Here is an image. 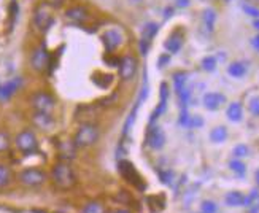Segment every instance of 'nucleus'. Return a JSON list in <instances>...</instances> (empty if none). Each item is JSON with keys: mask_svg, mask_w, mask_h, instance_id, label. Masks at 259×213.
<instances>
[{"mask_svg": "<svg viewBox=\"0 0 259 213\" xmlns=\"http://www.w3.org/2000/svg\"><path fill=\"white\" fill-rule=\"evenodd\" d=\"M51 180L53 183L58 186L59 189H72L76 183V175H75V171L72 169V165L65 161H61L58 162L51 171Z\"/></svg>", "mask_w": 259, "mask_h": 213, "instance_id": "f257e3e1", "label": "nucleus"}, {"mask_svg": "<svg viewBox=\"0 0 259 213\" xmlns=\"http://www.w3.org/2000/svg\"><path fill=\"white\" fill-rule=\"evenodd\" d=\"M97 140H99V127L93 124V122H84V124H81V127L76 131L73 137V143L78 148L93 147L94 143H97Z\"/></svg>", "mask_w": 259, "mask_h": 213, "instance_id": "f03ea898", "label": "nucleus"}, {"mask_svg": "<svg viewBox=\"0 0 259 213\" xmlns=\"http://www.w3.org/2000/svg\"><path fill=\"white\" fill-rule=\"evenodd\" d=\"M54 22V15H53V8L47 4H40L33 10V24L38 30H48L51 24Z\"/></svg>", "mask_w": 259, "mask_h": 213, "instance_id": "7ed1b4c3", "label": "nucleus"}, {"mask_svg": "<svg viewBox=\"0 0 259 213\" xmlns=\"http://www.w3.org/2000/svg\"><path fill=\"white\" fill-rule=\"evenodd\" d=\"M15 145L16 148L22 153V154H33L38 150V140L37 136L32 131H21L16 139H15Z\"/></svg>", "mask_w": 259, "mask_h": 213, "instance_id": "20e7f679", "label": "nucleus"}, {"mask_svg": "<svg viewBox=\"0 0 259 213\" xmlns=\"http://www.w3.org/2000/svg\"><path fill=\"white\" fill-rule=\"evenodd\" d=\"M18 180L24 186L35 188V186H40L47 182V174L40 169H37V167H29V169H24V171L19 172Z\"/></svg>", "mask_w": 259, "mask_h": 213, "instance_id": "39448f33", "label": "nucleus"}, {"mask_svg": "<svg viewBox=\"0 0 259 213\" xmlns=\"http://www.w3.org/2000/svg\"><path fill=\"white\" fill-rule=\"evenodd\" d=\"M30 104L33 110L40 113H53L56 108V100L48 93H35L30 97Z\"/></svg>", "mask_w": 259, "mask_h": 213, "instance_id": "423d86ee", "label": "nucleus"}, {"mask_svg": "<svg viewBox=\"0 0 259 213\" xmlns=\"http://www.w3.org/2000/svg\"><path fill=\"white\" fill-rule=\"evenodd\" d=\"M50 65V53L48 50L40 45L30 54V67L35 72H45Z\"/></svg>", "mask_w": 259, "mask_h": 213, "instance_id": "0eeeda50", "label": "nucleus"}, {"mask_svg": "<svg viewBox=\"0 0 259 213\" xmlns=\"http://www.w3.org/2000/svg\"><path fill=\"white\" fill-rule=\"evenodd\" d=\"M118 169H119V174L122 175V178H124L127 183L137 186V188H143L139 172L135 171V167L129 161H121L119 165H118Z\"/></svg>", "mask_w": 259, "mask_h": 213, "instance_id": "6e6552de", "label": "nucleus"}, {"mask_svg": "<svg viewBox=\"0 0 259 213\" xmlns=\"http://www.w3.org/2000/svg\"><path fill=\"white\" fill-rule=\"evenodd\" d=\"M118 67H119V75L122 80L129 81L135 76V73H137V59L132 58V56H126V58L121 59Z\"/></svg>", "mask_w": 259, "mask_h": 213, "instance_id": "1a4fd4ad", "label": "nucleus"}, {"mask_svg": "<svg viewBox=\"0 0 259 213\" xmlns=\"http://www.w3.org/2000/svg\"><path fill=\"white\" fill-rule=\"evenodd\" d=\"M165 143V136L161 127L157 126H151L150 132H148V145L154 150H161Z\"/></svg>", "mask_w": 259, "mask_h": 213, "instance_id": "9d476101", "label": "nucleus"}, {"mask_svg": "<svg viewBox=\"0 0 259 213\" xmlns=\"http://www.w3.org/2000/svg\"><path fill=\"white\" fill-rule=\"evenodd\" d=\"M202 102H204V107L207 110H211L215 111L218 110L224 102H226V97H224L221 93H207L204 96V99H202Z\"/></svg>", "mask_w": 259, "mask_h": 213, "instance_id": "9b49d317", "label": "nucleus"}, {"mask_svg": "<svg viewBox=\"0 0 259 213\" xmlns=\"http://www.w3.org/2000/svg\"><path fill=\"white\" fill-rule=\"evenodd\" d=\"M104 43H105V48L108 51H113L115 48H118L121 41H122V35H121V32L116 30V29H108L105 33H104V37H102Z\"/></svg>", "mask_w": 259, "mask_h": 213, "instance_id": "f8f14e48", "label": "nucleus"}, {"mask_svg": "<svg viewBox=\"0 0 259 213\" xmlns=\"http://www.w3.org/2000/svg\"><path fill=\"white\" fill-rule=\"evenodd\" d=\"M32 122L41 131H50L54 126V118L53 113H40V111H35L32 116Z\"/></svg>", "mask_w": 259, "mask_h": 213, "instance_id": "ddd939ff", "label": "nucleus"}, {"mask_svg": "<svg viewBox=\"0 0 259 213\" xmlns=\"http://www.w3.org/2000/svg\"><path fill=\"white\" fill-rule=\"evenodd\" d=\"M65 18L69 19L70 22H75V24H83V22L88 21L89 15H88V10L83 8V7H72L67 10V13H65Z\"/></svg>", "mask_w": 259, "mask_h": 213, "instance_id": "4468645a", "label": "nucleus"}, {"mask_svg": "<svg viewBox=\"0 0 259 213\" xmlns=\"http://www.w3.org/2000/svg\"><path fill=\"white\" fill-rule=\"evenodd\" d=\"M156 32H157V24H154V22H150V24L145 26V29L142 32V43H140L142 54H146V50H148V43L156 35Z\"/></svg>", "mask_w": 259, "mask_h": 213, "instance_id": "2eb2a0df", "label": "nucleus"}, {"mask_svg": "<svg viewBox=\"0 0 259 213\" xmlns=\"http://www.w3.org/2000/svg\"><path fill=\"white\" fill-rule=\"evenodd\" d=\"M226 116H228V119L232 121V122H239V121H242V118H243V108H242V105H240L239 102H232V104H229V107H228V110H226Z\"/></svg>", "mask_w": 259, "mask_h": 213, "instance_id": "dca6fc26", "label": "nucleus"}, {"mask_svg": "<svg viewBox=\"0 0 259 213\" xmlns=\"http://www.w3.org/2000/svg\"><path fill=\"white\" fill-rule=\"evenodd\" d=\"M224 202L229 207H242L245 204V196L240 191H229L224 196Z\"/></svg>", "mask_w": 259, "mask_h": 213, "instance_id": "f3484780", "label": "nucleus"}, {"mask_svg": "<svg viewBox=\"0 0 259 213\" xmlns=\"http://www.w3.org/2000/svg\"><path fill=\"white\" fill-rule=\"evenodd\" d=\"M228 139V129L224 126H217L210 131V140L213 143H223Z\"/></svg>", "mask_w": 259, "mask_h": 213, "instance_id": "a211bd4d", "label": "nucleus"}, {"mask_svg": "<svg viewBox=\"0 0 259 213\" xmlns=\"http://www.w3.org/2000/svg\"><path fill=\"white\" fill-rule=\"evenodd\" d=\"M228 73L232 78H243L245 73H246V65L243 62H232L228 67Z\"/></svg>", "mask_w": 259, "mask_h": 213, "instance_id": "6ab92c4d", "label": "nucleus"}, {"mask_svg": "<svg viewBox=\"0 0 259 213\" xmlns=\"http://www.w3.org/2000/svg\"><path fill=\"white\" fill-rule=\"evenodd\" d=\"M75 143L73 142H62L59 145V153H61V158L64 159H72L75 156Z\"/></svg>", "mask_w": 259, "mask_h": 213, "instance_id": "aec40b11", "label": "nucleus"}, {"mask_svg": "<svg viewBox=\"0 0 259 213\" xmlns=\"http://www.w3.org/2000/svg\"><path fill=\"white\" fill-rule=\"evenodd\" d=\"M11 178H13V174H11V169L5 164H0V188H5L10 185Z\"/></svg>", "mask_w": 259, "mask_h": 213, "instance_id": "412c9836", "label": "nucleus"}, {"mask_svg": "<svg viewBox=\"0 0 259 213\" xmlns=\"http://www.w3.org/2000/svg\"><path fill=\"white\" fill-rule=\"evenodd\" d=\"M182 45H183V40L180 38V37H170L167 41H165V50L168 51V53H178L180 50H182Z\"/></svg>", "mask_w": 259, "mask_h": 213, "instance_id": "4be33fe9", "label": "nucleus"}, {"mask_svg": "<svg viewBox=\"0 0 259 213\" xmlns=\"http://www.w3.org/2000/svg\"><path fill=\"white\" fill-rule=\"evenodd\" d=\"M186 80H188V76H186V73H183V72H180V73H175V75H174V84H175V91H177V94H180V93L185 91V89H186Z\"/></svg>", "mask_w": 259, "mask_h": 213, "instance_id": "5701e85b", "label": "nucleus"}, {"mask_svg": "<svg viewBox=\"0 0 259 213\" xmlns=\"http://www.w3.org/2000/svg\"><path fill=\"white\" fill-rule=\"evenodd\" d=\"M83 213H107V211H105V207L102 204L93 200V202H88L83 207Z\"/></svg>", "mask_w": 259, "mask_h": 213, "instance_id": "b1692460", "label": "nucleus"}, {"mask_svg": "<svg viewBox=\"0 0 259 213\" xmlns=\"http://www.w3.org/2000/svg\"><path fill=\"white\" fill-rule=\"evenodd\" d=\"M215 21H217V15L213 10H205L204 11V26L207 27V30H213V26H215Z\"/></svg>", "mask_w": 259, "mask_h": 213, "instance_id": "393cba45", "label": "nucleus"}, {"mask_svg": "<svg viewBox=\"0 0 259 213\" xmlns=\"http://www.w3.org/2000/svg\"><path fill=\"white\" fill-rule=\"evenodd\" d=\"M229 167H231V171H232L235 175H239V177H243V175H245V172H246L245 164H243L242 161H239V159L231 161V162H229Z\"/></svg>", "mask_w": 259, "mask_h": 213, "instance_id": "a878e982", "label": "nucleus"}, {"mask_svg": "<svg viewBox=\"0 0 259 213\" xmlns=\"http://www.w3.org/2000/svg\"><path fill=\"white\" fill-rule=\"evenodd\" d=\"M217 58H213V56H207V58L202 59V69L207 70V72H213L217 69Z\"/></svg>", "mask_w": 259, "mask_h": 213, "instance_id": "bb28decb", "label": "nucleus"}, {"mask_svg": "<svg viewBox=\"0 0 259 213\" xmlns=\"http://www.w3.org/2000/svg\"><path fill=\"white\" fill-rule=\"evenodd\" d=\"M10 145H11V139L7 132L0 131V153H5L10 150Z\"/></svg>", "mask_w": 259, "mask_h": 213, "instance_id": "cd10ccee", "label": "nucleus"}, {"mask_svg": "<svg viewBox=\"0 0 259 213\" xmlns=\"http://www.w3.org/2000/svg\"><path fill=\"white\" fill-rule=\"evenodd\" d=\"M200 213H218V205L213 200H204L200 205Z\"/></svg>", "mask_w": 259, "mask_h": 213, "instance_id": "c85d7f7f", "label": "nucleus"}, {"mask_svg": "<svg viewBox=\"0 0 259 213\" xmlns=\"http://www.w3.org/2000/svg\"><path fill=\"white\" fill-rule=\"evenodd\" d=\"M202 124H204V119H202L199 115H189L188 122H186V127L196 129V127H200Z\"/></svg>", "mask_w": 259, "mask_h": 213, "instance_id": "c756f323", "label": "nucleus"}, {"mask_svg": "<svg viewBox=\"0 0 259 213\" xmlns=\"http://www.w3.org/2000/svg\"><path fill=\"white\" fill-rule=\"evenodd\" d=\"M232 153H234L235 158H245V156H248L250 150H248V147H246V145L240 143V145H237V147H234Z\"/></svg>", "mask_w": 259, "mask_h": 213, "instance_id": "7c9ffc66", "label": "nucleus"}, {"mask_svg": "<svg viewBox=\"0 0 259 213\" xmlns=\"http://www.w3.org/2000/svg\"><path fill=\"white\" fill-rule=\"evenodd\" d=\"M256 200H259V189H253V191L245 197V204L246 207H250L251 204H254Z\"/></svg>", "mask_w": 259, "mask_h": 213, "instance_id": "2f4dec72", "label": "nucleus"}, {"mask_svg": "<svg viewBox=\"0 0 259 213\" xmlns=\"http://www.w3.org/2000/svg\"><path fill=\"white\" fill-rule=\"evenodd\" d=\"M248 110L250 113L254 116H259V97H253L248 102Z\"/></svg>", "mask_w": 259, "mask_h": 213, "instance_id": "473e14b6", "label": "nucleus"}, {"mask_svg": "<svg viewBox=\"0 0 259 213\" xmlns=\"http://www.w3.org/2000/svg\"><path fill=\"white\" fill-rule=\"evenodd\" d=\"M243 10L248 13L250 16H254V18H259V10H256V8H253V7H250V5H243Z\"/></svg>", "mask_w": 259, "mask_h": 213, "instance_id": "72a5a7b5", "label": "nucleus"}, {"mask_svg": "<svg viewBox=\"0 0 259 213\" xmlns=\"http://www.w3.org/2000/svg\"><path fill=\"white\" fill-rule=\"evenodd\" d=\"M41 2L50 5L51 8H58V7H61L64 4V0H41Z\"/></svg>", "mask_w": 259, "mask_h": 213, "instance_id": "f704fd0d", "label": "nucleus"}, {"mask_svg": "<svg viewBox=\"0 0 259 213\" xmlns=\"http://www.w3.org/2000/svg\"><path fill=\"white\" fill-rule=\"evenodd\" d=\"M248 213H259V200H256L254 204L248 207Z\"/></svg>", "mask_w": 259, "mask_h": 213, "instance_id": "c9c22d12", "label": "nucleus"}, {"mask_svg": "<svg viewBox=\"0 0 259 213\" xmlns=\"http://www.w3.org/2000/svg\"><path fill=\"white\" fill-rule=\"evenodd\" d=\"M251 47H253L254 50H257V51H259V35H256V37H253V38H251Z\"/></svg>", "mask_w": 259, "mask_h": 213, "instance_id": "e433bc0d", "label": "nucleus"}, {"mask_svg": "<svg viewBox=\"0 0 259 213\" xmlns=\"http://www.w3.org/2000/svg\"><path fill=\"white\" fill-rule=\"evenodd\" d=\"M164 62H168V58H167V56H162V58H159V67H164V65H165Z\"/></svg>", "mask_w": 259, "mask_h": 213, "instance_id": "4c0bfd02", "label": "nucleus"}, {"mask_svg": "<svg viewBox=\"0 0 259 213\" xmlns=\"http://www.w3.org/2000/svg\"><path fill=\"white\" fill-rule=\"evenodd\" d=\"M177 4H178V7H186V5H188L189 2H188V0H178Z\"/></svg>", "mask_w": 259, "mask_h": 213, "instance_id": "58836bf2", "label": "nucleus"}, {"mask_svg": "<svg viewBox=\"0 0 259 213\" xmlns=\"http://www.w3.org/2000/svg\"><path fill=\"white\" fill-rule=\"evenodd\" d=\"M110 213H129V211H127V210H122V208H121V210H113V211H110Z\"/></svg>", "mask_w": 259, "mask_h": 213, "instance_id": "ea45409f", "label": "nucleus"}, {"mask_svg": "<svg viewBox=\"0 0 259 213\" xmlns=\"http://www.w3.org/2000/svg\"><path fill=\"white\" fill-rule=\"evenodd\" d=\"M254 178H256V183L259 185V169L256 171V174H254Z\"/></svg>", "mask_w": 259, "mask_h": 213, "instance_id": "a19ab883", "label": "nucleus"}, {"mask_svg": "<svg viewBox=\"0 0 259 213\" xmlns=\"http://www.w3.org/2000/svg\"><path fill=\"white\" fill-rule=\"evenodd\" d=\"M253 26H254L256 29H259V19H256V21H254V24H253Z\"/></svg>", "mask_w": 259, "mask_h": 213, "instance_id": "79ce46f5", "label": "nucleus"}]
</instances>
